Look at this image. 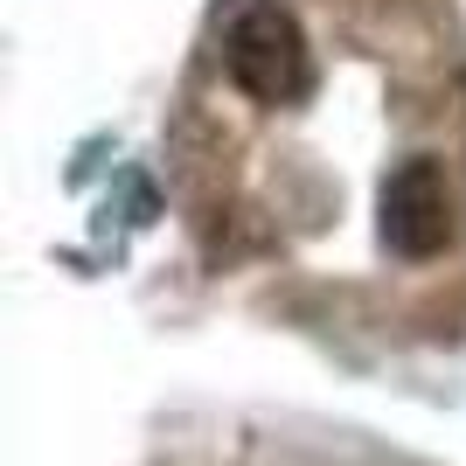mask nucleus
I'll use <instances>...</instances> for the list:
<instances>
[{"label":"nucleus","instance_id":"f257e3e1","mask_svg":"<svg viewBox=\"0 0 466 466\" xmlns=\"http://www.w3.org/2000/svg\"><path fill=\"white\" fill-rule=\"evenodd\" d=\"M223 63H230V84L251 105H299L313 91V42L299 28V15L279 0H258L230 21Z\"/></svg>","mask_w":466,"mask_h":466},{"label":"nucleus","instance_id":"f03ea898","mask_svg":"<svg viewBox=\"0 0 466 466\" xmlns=\"http://www.w3.org/2000/svg\"><path fill=\"white\" fill-rule=\"evenodd\" d=\"M452 230H460V216H452L446 167L431 154L397 160L390 181H383V244L404 258V265H431V258H446Z\"/></svg>","mask_w":466,"mask_h":466}]
</instances>
